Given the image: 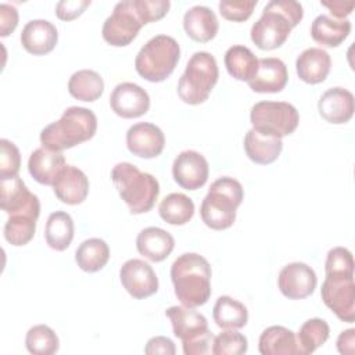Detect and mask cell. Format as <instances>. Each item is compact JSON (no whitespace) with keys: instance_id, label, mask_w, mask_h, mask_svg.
Masks as SVG:
<instances>
[{"instance_id":"1","label":"cell","mask_w":355,"mask_h":355,"mask_svg":"<svg viewBox=\"0 0 355 355\" xmlns=\"http://www.w3.org/2000/svg\"><path fill=\"white\" fill-rule=\"evenodd\" d=\"M169 7V0L119 1L103 24V39L114 47H125L136 39L143 25L164 18Z\"/></svg>"},{"instance_id":"2","label":"cell","mask_w":355,"mask_h":355,"mask_svg":"<svg viewBox=\"0 0 355 355\" xmlns=\"http://www.w3.org/2000/svg\"><path fill=\"white\" fill-rule=\"evenodd\" d=\"M211 265L200 254L184 252L171 266L175 295L184 306L197 308L211 297Z\"/></svg>"},{"instance_id":"3","label":"cell","mask_w":355,"mask_h":355,"mask_svg":"<svg viewBox=\"0 0 355 355\" xmlns=\"http://www.w3.org/2000/svg\"><path fill=\"white\" fill-rule=\"evenodd\" d=\"M304 17V8L294 0L269 1L251 28V40L261 50H275L284 44L293 28Z\"/></svg>"},{"instance_id":"4","label":"cell","mask_w":355,"mask_h":355,"mask_svg":"<svg viewBox=\"0 0 355 355\" xmlns=\"http://www.w3.org/2000/svg\"><path fill=\"white\" fill-rule=\"evenodd\" d=\"M97 130L96 114L85 107H69L61 118L40 132L42 147L62 151L90 140Z\"/></svg>"},{"instance_id":"5","label":"cell","mask_w":355,"mask_h":355,"mask_svg":"<svg viewBox=\"0 0 355 355\" xmlns=\"http://www.w3.org/2000/svg\"><path fill=\"white\" fill-rule=\"evenodd\" d=\"M111 180L133 215L148 212L159 196L158 180L130 162H118L111 171Z\"/></svg>"},{"instance_id":"6","label":"cell","mask_w":355,"mask_h":355,"mask_svg":"<svg viewBox=\"0 0 355 355\" xmlns=\"http://www.w3.org/2000/svg\"><path fill=\"white\" fill-rule=\"evenodd\" d=\"M244 197L243 186L230 176H222L212 182L204 197L200 215L202 222L214 230H225L236 220V209Z\"/></svg>"},{"instance_id":"7","label":"cell","mask_w":355,"mask_h":355,"mask_svg":"<svg viewBox=\"0 0 355 355\" xmlns=\"http://www.w3.org/2000/svg\"><path fill=\"white\" fill-rule=\"evenodd\" d=\"M180 60L179 43L168 35H157L139 50L135 68L146 80L158 83L172 75Z\"/></svg>"},{"instance_id":"8","label":"cell","mask_w":355,"mask_h":355,"mask_svg":"<svg viewBox=\"0 0 355 355\" xmlns=\"http://www.w3.org/2000/svg\"><path fill=\"white\" fill-rule=\"evenodd\" d=\"M219 78L215 57L208 51L194 53L186 64L178 83L180 100L190 105H197L208 100Z\"/></svg>"},{"instance_id":"9","label":"cell","mask_w":355,"mask_h":355,"mask_svg":"<svg viewBox=\"0 0 355 355\" xmlns=\"http://www.w3.org/2000/svg\"><path fill=\"white\" fill-rule=\"evenodd\" d=\"M165 315L172 323L173 334L182 341L184 355H205L211 351L214 336L204 315L184 305L169 306Z\"/></svg>"},{"instance_id":"10","label":"cell","mask_w":355,"mask_h":355,"mask_svg":"<svg viewBox=\"0 0 355 355\" xmlns=\"http://www.w3.org/2000/svg\"><path fill=\"white\" fill-rule=\"evenodd\" d=\"M250 121L257 132L282 139L297 129L300 114L293 104L286 101H259L252 105Z\"/></svg>"},{"instance_id":"11","label":"cell","mask_w":355,"mask_h":355,"mask_svg":"<svg viewBox=\"0 0 355 355\" xmlns=\"http://www.w3.org/2000/svg\"><path fill=\"white\" fill-rule=\"evenodd\" d=\"M320 295L324 305L343 322L355 320V283L354 273L331 272L326 273L322 283Z\"/></svg>"},{"instance_id":"12","label":"cell","mask_w":355,"mask_h":355,"mask_svg":"<svg viewBox=\"0 0 355 355\" xmlns=\"http://www.w3.org/2000/svg\"><path fill=\"white\" fill-rule=\"evenodd\" d=\"M123 288L136 300H144L158 291V277L150 263L143 259H129L119 269Z\"/></svg>"},{"instance_id":"13","label":"cell","mask_w":355,"mask_h":355,"mask_svg":"<svg viewBox=\"0 0 355 355\" xmlns=\"http://www.w3.org/2000/svg\"><path fill=\"white\" fill-rule=\"evenodd\" d=\"M318 284L315 270L304 262L286 265L277 277L280 293L288 300H304L313 294Z\"/></svg>"},{"instance_id":"14","label":"cell","mask_w":355,"mask_h":355,"mask_svg":"<svg viewBox=\"0 0 355 355\" xmlns=\"http://www.w3.org/2000/svg\"><path fill=\"white\" fill-rule=\"evenodd\" d=\"M172 175L175 182L184 190L202 187L209 176V166L205 157L194 150L182 151L173 161Z\"/></svg>"},{"instance_id":"15","label":"cell","mask_w":355,"mask_h":355,"mask_svg":"<svg viewBox=\"0 0 355 355\" xmlns=\"http://www.w3.org/2000/svg\"><path fill=\"white\" fill-rule=\"evenodd\" d=\"M111 110L121 118L132 119L144 115L150 108V96L133 82L116 85L110 96Z\"/></svg>"},{"instance_id":"16","label":"cell","mask_w":355,"mask_h":355,"mask_svg":"<svg viewBox=\"0 0 355 355\" xmlns=\"http://www.w3.org/2000/svg\"><path fill=\"white\" fill-rule=\"evenodd\" d=\"M128 150L140 158H155L165 147L164 132L151 122H137L126 132Z\"/></svg>"},{"instance_id":"17","label":"cell","mask_w":355,"mask_h":355,"mask_svg":"<svg viewBox=\"0 0 355 355\" xmlns=\"http://www.w3.org/2000/svg\"><path fill=\"white\" fill-rule=\"evenodd\" d=\"M39 215H40L39 198L22 208L11 211L4 225V239L7 240V243L15 247L28 244L35 236L36 222Z\"/></svg>"},{"instance_id":"18","label":"cell","mask_w":355,"mask_h":355,"mask_svg":"<svg viewBox=\"0 0 355 355\" xmlns=\"http://www.w3.org/2000/svg\"><path fill=\"white\" fill-rule=\"evenodd\" d=\"M318 110L320 116L334 125L348 122L355 111L354 94L344 87L327 89L318 101Z\"/></svg>"},{"instance_id":"19","label":"cell","mask_w":355,"mask_h":355,"mask_svg":"<svg viewBox=\"0 0 355 355\" xmlns=\"http://www.w3.org/2000/svg\"><path fill=\"white\" fill-rule=\"evenodd\" d=\"M55 197L68 205L82 204L89 194V179L73 165H65L53 183Z\"/></svg>"},{"instance_id":"20","label":"cell","mask_w":355,"mask_h":355,"mask_svg":"<svg viewBox=\"0 0 355 355\" xmlns=\"http://www.w3.org/2000/svg\"><path fill=\"white\" fill-rule=\"evenodd\" d=\"M287 80L286 64L280 58L268 57L258 60V71L247 83L255 93H279L286 87Z\"/></svg>"},{"instance_id":"21","label":"cell","mask_w":355,"mask_h":355,"mask_svg":"<svg viewBox=\"0 0 355 355\" xmlns=\"http://www.w3.org/2000/svg\"><path fill=\"white\" fill-rule=\"evenodd\" d=\"M58 42L57 28L47 19H32L21 32L22 47L33 55H44L54 50Z\"/></svg>"},{"instance_id":"22","label":"cell","mask_w":355,"mask_h":355,"mask_svg":"<svg viewBox=\"0 0 355 355\" xmlns=\"http://www.w3.org/2000/svg\"><path fill=\"white\" fill-rule=\"evenodd\" d=\"M175 247L172 234L161 227L148 226L136 237V248L140 255L151 262H161L171 255Z\"/></svg>"},{"instance_id":"23","label":"cell","mask_w":355,"mask_h":355,"mask_svg":"<svg viewBox=\"0 0 355 355\" xmlns=\"http://www.w3.org/2000/svg\"><path fill=\"white\" fill-rule=\"evenodd\" d=\"M331 68V58L329 53L320 47L305 49L295 61L298 78L309 85L323 82Z\"/></svg>"},{"instance_id":"24","label":"cell","mask_w":355,"mask_h":355,"mask_svg":"<svg viewBox=\"0 0 355 355\" xmlns=\"http://www.w3.org/2000/svg\"><path fill=\"white\" fill-rule=\"evenodd\" d=\"M183 28L190 39L207 43L216 36L219 22L209 7L193 6L183 15Z\"/></svg>"},{"instance_id":"25","label":"cell","mask_w":355,"mask_h":355,"mask_svg":"<svg viewBox=\"0 0 355 355\" xmlns=\"http://www.w3.org/2000/svg\"><path fill=\"white\" fill-rule=\"evenodd\" d=\"M62 153L44 147L36 148L28 159V171L31 176L40 184L53 186L61 169L65 166Z\"/></svg>"},{"instance_id":"26","label":"cell","mask_w":355,"mask_h":355,"mask_svg":"<svg viewBox=\"0 0 355 355\" xmlns=\"http://www.w3.org/2000/svg\"><path fill=\"white\" fill-rule=\"evenodd\" d=\"M283 150V141L279 137H272L250 129L244 136V151L247 157L259 165L275 162Z\"/></svg>"},{"instance_id":"27","label":"cell","mask_w":355,"mask_h":355,"mask_svg":"<svg viewBox=\"0 0 355 355\" xmlns=\"http://www.w3.org/2000/svg\"><path fill=\"white\" fill-rule=\"evenodd\" d=\"M351 32V22L344 19L333 18L331 15L320 14L318 15L311 25L312 39L326 47L340 46Z\"/></svg>"},{"instance_id":"28","label":"cell","mask_w":355,"mask_h":355,"mask_svg":"<svg viewBox=\"0 0 355 355\" xmlns=\"http://www.w3.org/2000/svg\"><path fill=\"white\" fill-rule=\"evenodd\" d=\"M258 349L262 355H300L294 331L284 326L266 327L259 336Z\"/></svg>"},{"instance_id":"29","label":"cell","mask_w":355,"mask_h":355,"mask_svg":"<svg viewBox=\"0 0 355 355\" xmlns=\"http://www.w3.org/2000/svg\"><path fill=\"white\" fill-rule=\"evenodd\" d=\"M212 318L218 327L225 330H237L247 324L248 311L240 301L229 295H220L214 305Z\"/></svg>"},{"instance_id":"30","label":"cell","mask_w":355,"mask_h":355,"mask_svg":"<svg viewBox=\"0 0 355 355\" xmlns=\"http://www.w3.org/2000/svg\"><path fill=\"white\" fill-rule=\"evenodd\" d=\"M225 67L232 78L250 82L258 71V58L248 47L236 44L226 50Z\"/></svg>"},{"instance_id":"31","label":"cell","mask_w":355,"mask_h":355,"mask_svg":"<svg viewBox=\"0 0 355 355\" xmlns=\"http://www.w3.org/2000/svg\"><path fill=\"white\" fill-rule=\"evenodd\" d=\"M73 233V219L69 214L64 211H55L49 215L44 227V239L50 248L55 251L67 250L71 245Z\"/></svg>"},{"instance_id":"32","label":"cell","mask_w":355,"mask_h":355,"mask_svg":"<svg viewBox=\"0 0 355 355\" xmlns=\"http://www.w3.org/2000/svg\"><path fill=\"white\" fill-rule=\"evenodd\" d=\"M110 259L108 244L98 237H92L79 244L75 252L78 266L87 273L101 270Z\"/></svg>"},{"instance_id":"33","label":"cell","mask_w":355,"mask_h":355,"mask_svg":"<svg viewBox=\"0 0 355 355\" xmlns=\"http://www.w3.org/2000/svg\"><path fill=\"white\" fill-rule=\"evenodd\" d=\"M69 94L80 101H96L104 92V80L93 69H80L71 75L68 80Z\"/></svg>"},{"instance_id":"34","label":"cell","mask_w":355,"mask_h":355,"mask_svg":"<svg viewBox=\"0 0 355 355\" xmlns=\"http://www.w3.org/2000/svg\"><path fill=\"white\" fill-rule=\"evenodd\" d=\"M159 216L169 225H186L194 215V202L183 193H171L159 202Z\"/></svg>"},{"instance_id":"35","label":"cell","mask_w":355,"mask_h":355,"mask_svg":"<svg viewBox=\"0 0 355 355\" xmlns=\"http://www.w3.org/2000/svg\"><path fill=\"white\" fill-rule=\"evenodd\" d=\"M330 336V327L324 319L312 318L302 323L298 330L297 344L300 355H308L315 352L320 345H323Z\"/></svg>"},{"instance_id":"36","label":"cell","mask_w":355,"mask_h":355,"mask_svg":"<svg viewBox=\"0 0 355 355\" xmlns=\"http://www.w3.org/2000/svg\"><path fill=\"white\" fill-rule=\"evenodd\" d=\"M25 347L33 355H53L58 351L60 340L46 324L32 326L25 337Z\"/></svg>"},{"instance_id":"37","label":"cell","mask_w":355,"mask_h":355,"mask_svg":"<svg viewBox=\"0 0 355 355\" xmlns=\"http://www.w3.org/2000/svg\"><path fill=\"white\" fill-rule=\"evenodd\" d=\"M248 349L245 336L234 330H226L214 337L212 354L214 355H241Z\"/></svg>"},{"instance_id":"38","label":"cell","mask_w":355,"mask_h":355,"mask_svg":"<svg viewBox=\"0 0 355 355\" xmlns=\"http://www.w3.org/2000/svg\"><path fill=\"white\" fill-rule=\"evenodd\" d=\"M21 166V154L18 147L7 140H0V180L18 176Z\"/></svg>"},{"instance_id":"39","label":"cell","mask_w":355,"mask_h":355,"mask_svg":"<svg viewBox=\"0 0 355 355\" xmlns=\"http://www.w3.org/2000/svg\"><path fill=\"white\" fill-rule=\"evenodd\" d=\"M255 6L257 0H223L219 3V12L227 21L243 22L251 17Z\"/></svg>"},{"instance_id":"40","label":"cell","mask_w":355,"mask_h":355,"mask_svg":"<svg viewBox=\"0 0 355 355\" xmlns=\"http://www.w3.org/2000/svg\"><path fill=\"white\" fill-rule=\"evenodd\" d=\"M324 272H349L354 273V258L348 248L334 247L327 252Z\"/></svg>"},{"instance_id":"41","label":"cell","mask_w":355,"mask_h":355,"mask_svg":"<svg viewBox=\"0 0 355 355\" xmlns=\"http://www.w3.org/2000/svg\"><path fill=\"white\" fill-rule=\"evenodd\" d=\"M90 0H62L55 6V15L61 21H72L83 14L90 6Z\"/></svg>"},{"instance_id":"42","label":"cell","mask_w":355,"mask_h":355,"mask_svg":"<svg viewBox=\"0 0 355 355\" xmlns=\"http://www.w3.org/2000/svg\"><path fill=\"white\" fill-rule=\"evenodd\" d=\"M18 25V11L14 6H10L7 3L0 4V36L6 37Z\"/></svg>"},{"instance_id":"43","label":"cell","mask_w":355,"mask_h":355,"mask_svg":"<svg viewBox=\"0 0 355 355\" xmlns=\"http://www.w3.org/2000/svg\"><path fill=\"white\" fill-rule=\"evenodd\" d=\"M144 352L147 355H155V354H165V355H173L176 352L175 344L171 338L164 336L153 337L147 341Z\"/></svg>"},{"instance_id":"44","label":"cell","mask_w":355,"mask_h":355,"mask_svg":"<svg viewBox=\"0 0 355 355\" xmlns=\"http://www.w3.org/2000/svg\"><path fill=\"white\" fill-rule=\"evenodd\" d=\"M320 4L326 8H329L333 18H337V19H344L345 17H348L352 12L354 7H355L354 0H349V1H343V0L320 1Z\"/></svg>"},{"instance_id":"45","label":"cell","mask_w":355,"mask_h":355,"mask_svg":"<svg viewBox=\"0 0 355 355\" xmlns=\"http://www.w3.org/2000/svg\"><path fill=\"white\" fill-rule=\"evenodd\" d=\"M337 349L343 355H352L355 351V329H347L337 338Z\"/></svg>"}]
</instances>
